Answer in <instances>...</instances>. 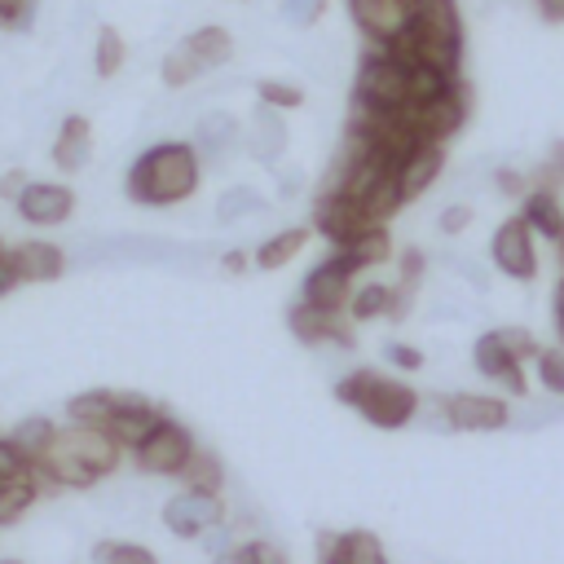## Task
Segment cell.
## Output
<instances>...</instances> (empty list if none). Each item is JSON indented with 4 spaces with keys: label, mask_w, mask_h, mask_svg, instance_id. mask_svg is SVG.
<instances>
[{
    "label": "cell",
    "mask_w": 564,
    "mask_h": 564,
    "mask_svg": "<svg viewBox=\"0 0 564 564\" xmlns=\"http://www.w3.org/2000/svg\"><path fill=\"white\" fill-rule=\"evenodd\" d=\"M397 62H419L427 70H441V75H458V62H463V13H458V0H419L410 9V22L405 31L383 44Z\"/></svg>",
    "instance_id": "obj_2"
},
{
    "label": "cell",
    "mask_w": 564,
    "mask_h": 564,
    "mask_svg": "<svg viewBox=\"0 0 564 564\" xmlns=\"http://www.w3.org/2000/svg\"><path fill=\"white\" fill-rule=\"evenodd\" d=\"M542 185H560L564 181V141H555L551 145V154H546V163H542Z\"/></svg>",
    "instance_id": "obj_44"
},
{
    "label": "cell",
    "mask_w": 564,
    "mask_h": 564,
    "mask_svg": "<svg viewBox=\"0 0 564 564\" xmlns=\"http://www.w3.org/2000/svg\"><path fill=\"white\" fill-rule=\"evenodd\" d=\"M344 260H348V269L352 273H361V269H375V264H383L388 256H392V238H388V225H366L361 234H352L344 247H335Z\"/></svg>",
    "instance_id": "obj_22"
},
{
    "label": "cell",
    "mask_w": 564,
    "mask_h": 564,
    "mask_svg": "<svg viewBox=\"0 0 564 564\" xmlns=\"http://www.w3.org/2000/svg\"><path fill=\"white\" fill-rule=\"evenodd\" d=\"M132 454H137V467L150 471V476H181V467H185L189 454H194V436H189L181 423L163 419Z\"/></svg>",
    "instance_id": "obj_7"
},
{
    "label": "cell",
    "mask_w": 564,
    "mask_h": 564,
    "mask_svg": "<svg viewBox=\"0 0 564 564\" xmlns=\"http://www.w3.org/2000/svg\"><path fill=\"white\" fill-rule=\"evenodd\" d=\"M383 352H388V361H392V366H401V370H419V366H423V352H419V348H410V344H388Z\"/></svg>",
    "instance_id": "obj_45"
},
{
    "label": "cell",
    "mask_w": 564,
    "mask_h": 564,
    "mask_svg": "<svg viewBox=\"0 0 564 564\" xmlns=\"http://www.w3.org/2000/svg\"><path fill=\"white\" fill-rule=\"evenodd\" d=\"M247 150H251V159H260V163H278V159H282V150H286V123H282V110H273V106L260 101V110L251 115Z\"/></svg>",
    "instance_id": "obj_20"
},
{
    "label": "cell",
    "mask_w": 564,
    "mask_h": 564,
    "mask_svg": "<svg viewBox=\"0 0 564 564\" xmlns=\"http://www.w3.org/2000/svg\"><path fill=\"white\" fill-rule=\"evenodd\" d=\"M167 414H159L141 392H119V410L110 414V423H106V432L115 436V445L119 449H137L159 423H163Z\"/></svg>",
    "instance_id": "obj_16"
},
{
    "label": "cell",
    "mask_w": 564,
    "mask_h": 564,
    "mask_svg": "<svg viewBox=\"0 0 564 564\" xmlns=\"http://www.w3.org/2000/svg\"><path fill=\"white\" fill-rule=\"evenodd\" d=\"M251 212H264V198H260V189H251V185H234V189H225L220 203H216V216H220V220H238V216H251Z\"/></svg>",
    "instance_id": "obj_35"
},
{
    "label": "cell",
    "mask_w": 564,
    "mask_h": 564,
    "mask_svg": "<svg viewBox=\"0 0 564 564\" xmlns=\"http://www.w3.org/2000/svg\"><path fill=\"white\" fill-rule=\"evenodd\" d=\"M53 432H57V427H53V419H44V414H31V419H22V423L9 432V441H13V445H18V449H22L31 463H35V458L48 449Z\"/></svg>",
    "instance_id": "obj_31"
},
{
    "label": "cell",
    "mask_w": 564,
    "mask_h": 564,
    "mask_svg": "<svg viewBox=\"0 0 564 564\" xmlns=\"http://www.w3.org/2000/svg\"><path fill=\"white\" fill-rule=\"evenodd\" d=\"M4 260H9V269H13L18 282H53L66 269V251L53 247V242H40V238H26L18 247H4Z\"/></svg>",
    "instance_id": "obj_17"
},
{
    "label": "cell",
    "mask_w": 564,
    "mask_h": 564,
    "mask_svg": "<svg viewBox=\"0 0 564 564\" xmlns=\"http://www.w3.org/2000/svg\"><path fill=\"white\" fill-rule=\"evenodd\" d=\"M234 137H238V123H234L229 110H207V115L194 123V150H198V154H220Z\"/></svg>",
    "instance_id": "obj_26"
},
{
    "label": "cell",
    "mask_w": 564,
    "mask_h": 564,
    "mask_svg": "<svg viewBox=\"0 0 564 564\" xmlns=\"http://www.w3.org/2000/svg\"><path fill=\"white\" fill-rule=\"evenodd\" d=\"M538 4V18L546 22H564V0H533Z\"/></svg>",
    "instance_id": "obj_48"
},
{
    "label": "cell",
    "mask_w": 564,
    "mask_h": 564,
    "mask_svg": "<svg viewBox=\"0 0 564 564\" xmlns=\"http://www.w3.org/2000/svg\"><path fill=\"white\" fill-rule=\"evenodd\" d=\"M538 379H542V388L551 392V397H564V348H542L538 344Z\"/></svg>",
    "instance_id": "obj_37"
},
{
    "label": "cell",
    "mask_w": 564,
    "mask_h": 564,
    "mask_svg": "<svg viewBox=\"0 0 564 564\" xmlns=\"http://www.w3.org/2000/svg\"><path fill=\"white\" fill-rule=\"evenodd\" d=\"M423 269H427V256L419 251V247H405V256H401V286H419L423 282Z\"/></svg>",
    "instance_id": "obj_42"
},
{
    "label": "cell",
    "mask_w": 564,
    "mask_h": 564,
    "mask_svg": "<svg viewBox=\"0 0 564 564\" xmlns=\"http://www.w3.org/2000/svg\"><path fill=\"white\" fill-rule=\"evenodd\" d=\"M225 524V498L207 489H185L163 502V529L172 538H203L207 529Z\"/></svg>",
    "instance_id": "obj_5"
},
{
    "label": "cell",
    "mask_w": 564,
    "mask_h": 564,
    "mask_svg": "<svg viewBox=\"0 0 564 564\" xmlns=\"http://www.w3.org/2000/svg\"><path fill=\"white\" fill-rule=\"evenodd\" d=\"M555 247H560V260H564V216H560V234H555Z\"/></svg>",
    "instance_id": "obj_51"
},
{
    "label": "cell",
    "mask_w": 564,
    "mask_h": 564,
    "mask_svg": "<svg viewBox=\"0 0 564 564\" xmlns=\"http://www.w3.org/2000/svg\"><path fill=\"white\" fill-rule=\"evenodd\" d=\"M317 560L322 564H388V551L370 529H348V533H322Z\"/></svg>",
    "instance_id": "obj_18"
},
{
    "label": "cell",
    "mask_w": 564,
    "mask_h": 564,
    "mask_svg": "<svg viewBox=\"0 0 564 564\" xmlns=\"http://www.w3.org/2000/svg\"><path fill=\"white\" fill-rule=\"evenodd\" d=\"M405 4H410V9H414V4H419V0H405Z\"/></svg>",
    "instance_id": "obj_53"
},
{
    "label": "cell",
    "mask_w": 564,
    "mask_h": 564,
    "mask_svg": "<svg viewBox=\"0 0 564 564\" xmlns=\"http://www.w3.org/2000/svg\"><path fill=\"white\" fill-rule=\"evenodd\" d=\"M123 62H128L123 35H119L115 26H101V31H97V44H93V70H97L101 79H110V75L123 70Z\"/></svg>",
    "instance_id": "obj_29"
},
{
    "label": "cell",
    "mask_w": 564,
    "mask_h": 564,
    "mask_svg": "<svg viewBox=\"0 0 564 564\" xmlns=\"http://www.w3.org/2000/svg\"><path fill=\"white\" fill-rule=\"evenodd\" d=\"M13 286H18V278H13V269H9V260L0 256V295H4V291H13Z\"/></svg>",
    "instance_id": "obj_49"
},
{
    "label": "cell",
    "mask_w": 564,
    "mask_h": 564,
    "mask_svg": "<svg viewBox=\"0 0 564 564\" xmlns=\"http://www.w3.org/2000/svg\"><path fill=\"white\" fill-rule=\"evenodd\" d=\"M304 242H308V229L304 225H291V229H278V234H269L260 247H256V269H264V273H273V269H286L300 251H304Z\"/></svg>",
    "instance_id": "obj_24"
},
{
    "label": "cell",
    "mask_w": 564,
    "mask_h": 564,
    "mask_svg": "<svg viewBox=\"0 0 564 564\" xmlns=\"http://www.w3.org/2000/svg\"><path fill=\"white\" fill-rule=\"evenodd\" d=\"M0 256H4V242H0Z\"/></svg>",
    "instance_id": "obj_54"
},
{
    "label": "cell",
    "mask_w": 564,
    "mask_h": 564,
    "mask_svg": "<svg viewBox=\"0 0 564 564\" xmlns=\"http://www.w3.org/2000/svg\"><path fill=\"white\" fill-rule=\"evenodd\" d=\"M348 18L366 35V44H392L410 22V4L405 0H348Z\"/></svg>",
    "instance_id": "obj_13"
},
{
    "label": "cell",
    "mask_w": 564,
    "mask_h": 564,
    "mask_svg": "<svg viewBox=\"0 0 564 564\" xmlns=\"http://www.w3.org/2000/svg\"><path fill=\"white\" fill-rule=\"evenodd\" d=\"M489 256H494L498 273H507V278H516V282H533V278H538L533 229L520 220V212L507 216V220L494 229V238H489Z\"/></svg>",
    "instance_id": "obj_6"
},
{
    "label": "cell",
    "mask_w": 564,
    "mask_h": 564,
    "mask_svg": "<svg viewBox=\"0 0 564 564\" xmlns=\"http://www.w3.org/2000/svg\"><path fill=\"white\" fill-rule=\"evenodd\" d=\"M256 93H260V101L273 106V110H300V106H304V88H295V84H286V79H260Z\"/></svg>",
    "instance_id": "obj_36"
},
{
    "label": "cell",
    "mask_w": 564,
    "mask_h": 564,
    "mask_svg": "<svg viewBox=\"0 0 564 564\" xmlns=\"http://www.w3.org/2000/svg\"><path fill=\"white\" fill-rule=\"evenodd\" d=\"M35 18V0H0V31H26Z\"/></svg>",
    "instance_id": "obj_39"
},
{
    "label": "cell",
    "mask_w": 564,
    "mask_h": 564,
    "mask_svg": "<svg viewBox=\"0 0 564 564\" xmlns=\"http://www.w3.org/2000/svg\"><path fill=\"white\" fill-rule=\"evenodd\" d=\"M322 9H326V0H286V22H295V26H313L317 18H322Z\"/></svg>",
    "instance_id": "obj_40"
},
{
    "label": "cell",
    "mask_w": 564,
    "mask_h": 564,
    "mask_svg": "<svg viewBox=\"0 0 564 564\" xmlns=\"http://www.w3.org/2000/svg\"><path fill=\"white\" fill-rule=\"evenodd\" d=\"M53 445H57V449H66L70 458H79L97 480H101V476H110V471L119 467V454H123L106 427H88V423L57 427V432H53Z\"/></svg>",
    "instance_id": "obj_9"
},
{
    "label": "cell",
    "mask_w": 564,
    "mask_h": 564,
    "mask_svg": "<svg viewBox=\"0 0 564 564\" xmlns=\"http://www.w3.org/2000/svg\"><path fill=\"white\" fill-rule=\"evenodd\" d=\"M335 401L352 405L370 427H405L419 410V388H410L405 379H388L379 370H352L335 383Z\"/></svg>",
    "instance_id": "obj_3"
},
{
    "label": "cell",
    "mask_w": 564,
    "mask_h": 564,
    "mask_svg": "<svg viewBox=\"0 0 564 564\" xmlns=\"http://www.w3.org/2000/svg\"><path fill=\"white\" fill-rule=\"evenodd\" d=\"M551 326H555V339L564 348V278L555 282V295H551Z\"/></svg>",
    "instance_id": "obj_47"
},
{
    "label": "cell",
    "mask_w": 564,
    "mask_h": 564,
    "mask_svg": "<svg viewBox=\"0 0 564 564\" xmlns=\"http://www.w3.org/2000/svg\"><path fill=\"white\" fill-rule=\"evenodd\" d=\"M181 44L198 57L203 70H216V66H225L234 57V35H229V26H216V22L194 26L189 35H181Z\"/></svg>",
    "instance_id": "obj_23"
},
{
    "label": "cell",
    "mask_w": 564,
    "mask_h": 564,
    "mask_svg": "<svg viewBox=\"0 0 564 564\" xmlns=\"http://www.w3.org/2000/svg\"><path fill=\"white\" fill-rule=\"evenodd\" d=\"M115 410H119V392L115 388H88V392H75L66 401L70 423H88V427H106Z\"/></svg>",
    "instance_id": "obj_25"
},
{
    "label": "cell",
    "mask_w": 564,
    "mask_h": 564,
    "mask_svg": "<svg viewBox=\"0 0 564 564\" xmlns=\"http://www.w3.org/2000/svg\"><path fill=\"white\" fill-rule=\"evenodd\" d=\"M40 498V480L35 476H18V480H0V524H18Z\"/></svg>",
    "instance_id": "obj_27"
},
{
    "label": "cell",
    "mask_w": 564,
    "mask_h": 564,
    "mask_svg": "<svg viewBox=\"0 0 564 564\" xmlns=\"http://www.w3.org/2000/svg\"><path fill=\"white\" fill-rule=\"evenodd\" d=\"M441 172H445V141H419V145L397 163L401 203H414L419 194H427Z\"/></svg>",
    "instance_id": "obj_14"
},
{
    "label": "cell",
    "mask_w": 564,
    "mask_h": 564,
    "mask_svg": "<svg viewBox=\"0 0 564 564\" xmlns=\"http://www.w3.org/2000/svg\"><path fill=\"white\" fill-rule=\"evenodd\" d=\"M388 300H392V286L388 282H366L348 295V322H370V317H383L388 313Z\"/></svg>",
    "instance_id": "obj_30"
},
{
    "label": "cell",
    "mask_w": 564,
    "mask_h": 564,
    "mask_svg": "<svg viewBox=\"0 0 564 564\" xmlns=\"http://www.w3.org/2000/svg\"><path fill=\"white\" fill-rule=\"evenodd\" d=\"M181 476H185V489L220 494V485H225V467H220V458H216L212 449H194L189 463L181 467Z\"/></svg>",
    "instance_id": "obj_28"
},
{
    "label": "cell",
    "mask_w": 564,
    "mask_h": 564,
    "mask_svg": "<svg viewBox=\"0 0 564 564\" xmlns=\"http://www.w3.org/2000/svg\"><path fill=\"white\" fill-rule=\"evenodd\" d=\"M13 207H18V216H22L26 225L48 229V225L70 220L75 194H70V185H62V181H26L22 194L13 198Z\"/></svg>",
    "instance_id": "obj_10"
},
{
    "label": "cell",
    "mask_w": 564,
    "mask_h": 564,
    "mask_svg": "<svg viewBox=\"0 0 564 564\" xmlns=\"http://www.w3.org/2000/svg\"><path fill=\"white\" fill-rule=\"evenodd\" d=\"M198 181H203V159L189 141H154L132 159L123 189L141 207H172L185 203L198 189Z\"/></svg>",
    "instance_id": "obj_1"
},
{
    "label": "cell",
    "mask_w": 564,
    "mask_h": 564,
    "mask_svg": "<svg viewBox=\"0 0 564 564\" xmlns=\"http://www.w3.org/2000/svg\"><path fill=\"white\" fill-rule=\"evenodd\" d=\"M220 264H225V269H229V273H238V269H242V264H247V256H242V251H229V256H225V260H220Z\"/></svg>",
    "instance_id": "obj_50"
},
{
    "label": "cell",
    "mask_w": 564,
    "mask_h": 564,
    "mask_svg": "<svg viewBox=\"0 0 564 564\" xmlns=\"http://www.w3.org/2000/svg\"><path fill=\"white\" fill-rule=\"evenodd\" d=\"M471 216H476V212H471L467 203H449V207L441 212V220H436V225H441V234H449V238H454V234H463V229L471 225Z\"/></svg>",
    "instance_id": "obj_41"
},
{
    "label": "cell",
    "mask_w": 564,
    "mask_h": 564,
    "mask_svg": "<svg viewBox=\"0 0 564 564\" xmlns=\"http://www.w3.org/2000/svg\"><path fill=\"white\" fill-rule=\"evenodd\" d=\"M538 352V339L524 330V326H494L476 339L471 348V361L485 379L502 383L511 397H524L529 383H524V361Z\"/></svg>",
    "instance_id": "obj_4"
},
{
    "label": "cell",
    "mask_w": 564,
    "mask_h": 564,
    "mask_svg": "<svg viewBox=\"0 0 564 564\" xmlns=\"http://www.w3.org/2000/svg\"><path fill=\"white\" fill-rule=\"evenodd\" d=\"M445 423L454 432H498L511 423V405L485 392H454L445 397Z\"/></svg>",
    "instance_id": "obj_11"
},
{
    "label": "cell",
    "mask_w": 564,
    "mask_h": 564,
    "mask_svg": "<svg viewBox=\"0 0 564 564\" xmlns=\"http://www.w3.org/2000/svg\"><path fill=\"white\" fill-rule=\"evenodd\" d=\"M18 476H31V458L9 436H0V480H18Z\"/></svg>",
    "instance_id": "obj_38"
},
{
    "label": "cell",
    "mask_w": 564,
    "mask_h": 564,
    "mask_svg": "<svg viewBox=\"0 0 564 564\" xmlns=\"http://www.w3.org/2000/svg\"><path fill=\"white\" fill-rule=\"evenodd\" d=\"M93 159V123L84 115H66L57 137H53V167L57 172H79Z\"/></svg>",
    "instance_id": "obj_19"
},
{
    "label": "cell",
    "mask_w": 564,
    "mask_h": 564,
    "mask_svg": "<svg viewBox=\"0 0 564 564\" xmlns=\"http://www.w3.org/2000/svg\"><path fill=\"white\" fill-rule=\"evenodd\" d=\"M352 278H357V273L348 269V260H344L339 251H330L322 264L308 269L304 286H300V304L322 308V313H344V304H348V295H352Z\"/></svg>",
    "instance_id": "obj_8"
},
{
    "label": "cell",
    "mask_w": 564,
    "mask_h": 564,
    "mask_svg": "<svg viewBox=\"0 0 564 564\" xmlns=\"http://www.w3.org/2000/svg\"><path fill=\"white\" fill-rule=\"evenodd\" d=\"M22 185H26V172H22V167H9V172L0 176V198L13 203V198L22 194Z\"/></svg>",
    "instance_id": "obj_46"
},
{
    "label": "cell",
    "mask_w": 564,
    "mask_h": 564,
    "mask_svg": "<svg viewBox=\"0 0 564 564\" xmlns=\"http://www.w3.org/2000/svg\"><path fill=\"white\" fill-rule=\"evenodd\" d=\"M93 564H159V555L141 542H119V538H106L93 546Z\"/></svg>",
    "instance_id": "obj_32"
},
{
    "label": "cell",
    "mask_w": 564,
    "mask_h": 564,
    "mask_svg": "<svg viewBox=\"0 0 564 564\" xmlns=\"http://www.w3.org/2000/svg\"><path fill=\"white\" fill-rule=\"evenodd\" d=\"M286 326H291V335H295L300 344H339V348H352V344H357L348 317L322 313V308H308V304H291Z\"/></svg>",
    "instance_id": "obj_15"
},
{
    "label": "cell",
    "mask_w": 564,
    "mask_h": 564,
    "mask_svg": "<svg viewBox=\"0 0 564 564\" xmlns=\"http://www.w3.org/2000/svg\"><path fill=\"white\" fill-rule=\"evenodd\" d=\"M0 564H22V560H0Z\"/></svg>",
    "instance_id": "obj_52"
},
{
    "label": "cell",
    "mask_w": 564,
    "mask_h": 564,
    "mask_svg": "<svg viewBox=\"0 0 564 564\" xmlns=\"http://www.w3.org/2000/svg\"><path fill=\"white\" fill-rule=\"evenodd\" d=\"M220 564H291V560H286V551H282L278 542H269V538H251V542L229 546V555H225Z\"/></svg>",
    "instance_id": "obj_34"
},
{
    "label": "cell",
    "mask_w": 564,
    "mask_h": 564,
    "mask_svg": "<svg viewBox=\"0 0 564 564\" xmlns=\"http://www.w3.org/2000/svg\"><path fill=\"white\" fill-rule=\"evenodd\" d=\"M494 185H498V194L524 198V189H529V176H524V172H516V167H498V172H494Z\"/></svg>",
    "instance_id": "obj_43"
},
{
    "label": "cell",
    "mask_w": 564,
    "mask_h": 564,
    "mask_svg": "<svg viewBox=\"0 0 564 564\" xmlns=\"http://www.w3.org/2000/svg\"><path fill=\"white\" fill-rule=\"evenodd\" d=\"M560 216H564V207H560V194H555V185H529L524 189V198H520V220L538 234V238H555L560 234Z\"/></svg>",
    "instance_id": "obj_21"
},
{
    "label": "cell",
    "mask_w": 564,
    "mask_h": 564,
    "mask_svg": "<svg viewBox=\"0 0 564 564\" xmlns=\"http://www.w3.org/2000/svg\"><path fill=\"white\" fill-rule=\"evenodd\" d=\"M366 225H375V220H366V212L352 203V198H344V194H335V189H317V203H313V229L330 242V247H344L352 234H361Z\"/></svg>",
    "instance_id": "obj_12"
},
{
    "label": "cell",
    "mask_w": 564,
    "mask_h": 564,
    "mask_svg": "<svg viewBox=\"0 0 564 564\" xmlns=\"http://www.w3.org/2000/svg\"><path fill=\"white\" fill-rule=\"evenodd\" d=\"M203 75V66H198V57L185 48V44H176L163 62H159V79L167 84V88H185V84H194Z\"/></svg>",
    "instance_id": "obj_33"
}]
</instances>
